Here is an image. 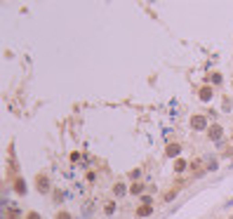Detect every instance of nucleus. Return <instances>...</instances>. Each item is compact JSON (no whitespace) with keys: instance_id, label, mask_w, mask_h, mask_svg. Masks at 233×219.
Returning a JSON list of instances; mask_svg holds the SVG:
<instances>
[{"instance_id":"1","label":"nucleus","mask_w":233,"mask_h":219,"mask_svg":"<svg viewBox=\"0 0 233 219\" xmlns=\"http://www.w3.org/2000/svg\"><path fill=\"white\" fill-rule=\"evenodd\" d=\"M113 210H115V205H113V203H109V205H106V214H111Z\"/></svg>"}]
</instances>
